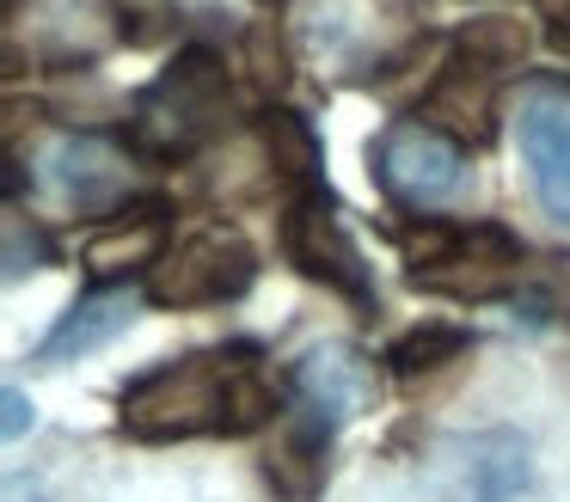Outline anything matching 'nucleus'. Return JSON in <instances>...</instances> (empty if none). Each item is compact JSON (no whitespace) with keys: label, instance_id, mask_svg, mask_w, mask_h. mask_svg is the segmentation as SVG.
I'll list each match as a JSON object with an SVG mask.
<instances>
[{"label":"nucleus","instance_id":"obj_1","mask_svg":"<svg viewBox=\"0 0 570 502\" xmlns=\"http://www.w3.org/2000/svg\"><path fill=\"white\" fill-rule=\"evenodd\" d=\"M234 122V80L209 43H185L160 80L141 86L129 105V147L141 159H190L197 147L222 141Z\"/></svg>","mask_w":570,"mask_h":502},{"label":"nucleus","instance_id":"obj_2","mask_svg":"<svg viewBox=\"0 0 570 502\" xmlns=\"http://www.w3.org/2000/svg\"><path fill=\"white\" fill-rule=\"evenodd\" d=\"M252 362H258L252 343L203 350V355H185V362H160V367H148L141 380L124 386L117 423L136 441H185V435H203V429H222L227 386H234V374Z\"/></svg>","mask_w":570,"mask_h":502},{"label":"nucleus","instance_id":"obj_3","mask_svg":"<svg viewBox=\"0 0 570 502\" xmlns=\"http://www.w3.org/2000/svg\"><path fill=\"white\" fill-rule=\"evenodd\" d=\"M258 282V252L239 227L227 220H209L197 227L190 239H178L160 264L148 269V301L154 306H222V301H239V294Z\"/></svg>","mask_w":570,"mask_h":502},{"label":"nucleus","instance_id":"obj_4","mask_svg":"<svg viewBox=\"0 0 570 502\" xmlns=\"http://www.w3.org/2000/svg\"><path fill=\"white\" fill-rule=\"evenodd\" d=\"M283 252H288V264H295L307 282H325V288L344 294L350 306H362V313L374 306L368 257H362L356 233H350V220H344V203H337L325 184L320 190L288 196V208H283Z\"/></svg>","mask_w":570,"mask_h":502},{"label":"nucleus","instance_id":"obj_5","mask_svg":"<svg viewBox=\"0 0 570 502\" xmlns=\"http://www.w3.org/2000/svg\"><path fill=\"white\" fill-rule=\"evenodd\" d=\"M368 171L393 203L423 208V203H448V196L466 190L472 166H466V147L454 135L430 129L423 117H393L381 129V141L368 147Z\"/></svg>","mask_w":570,"mask_h":502},{"label":"nucleus","instance_id":"obj_6","mask_svg":"<svg viewBox=\"0 0 570 502\" xmlns=\"http://www.w3.org/2000/svg\"><path fill=\"white\" fill-rule=\"evenodd\" d=\"M295 398L301 416L320 429H344L381 404V367L356 343H320L295 362Z\"/></svg>","mask_w":570,"mask_h":502},{"label":"nucleus","instance_id":"obj_7","mask_svg":"<svg viewBox=\"0 0 570 502\" xmlns=\"http://www.w3.org/2000/svg\"><path fill=\"white\" fill-rule=\"evenodd\" d=\"M515 135H521V159H528L540 208L552 220H570V86L528 80Z\"/></svg>","mask_w":570,"mask_h":502},{"label":"nucleus","instance_id":"obj_8","mask_svg":"<svg viewBox=\"0 0 570 502\" xmlns=\"http://www.w3.org/2000/svg\"><path fill=\"white\" fill-rule=\"evenodd\" d=\"M528 441L515 429H479L442 447V496L448 502H515L528 490Z\"/></svg>","mask_w":570,"mask_h":502},{"label":"nucleus","instance_id":"obj_9","mask_svg":"<svg viewBox=\"0 0 570 502\" xmlns=\"http://www.w3.org/2000/svg\"><path fill=\"white\" fill-rule=\"evenodd\" d=\"M43 184L80 215H117L129 203V159L99 135H68L43 154Z\"/></svg>","mask_w":570,"mask_h":502},{"label":"nucleus","instance_id":"obj_10","mask_svg":"<svg viewBox=\"0 0 570 502\" xmlns=\"http://www.w3.org/2000/svg\"><path fill=\"white\" fill-rule=\"evenodd\" d=\"M515 276H521V245L509 239L503 227L479 220V227H466L460 252L448 257V264H435V269H417L411 288L448 294V301H497Z\"/></svg>","mask_w":570,"mask_h":502},{"label":"nucleus","instance_id":"obj_11","mask_svg":"<svg viewBox=\"0 0 570 502\" xmlns=\"http://www.w3.org/2000/svg\"><path fill=\"white\" fill-rule=\"evenodd\" d=\"M141 301H148V288H129V282H105V288L80 294V301L56 318L50 337L38 343V362L43 367H68V362H80V355L105 350L111 337H124V331L136 325Z\"/></svg>","mask_w":570,"mask_h":502},{"label":"nucleus","instance_id":"obj_12","mask_svg":"<svg viewBox=\"0 0 570 502\" xmlns=\"http://www.w3.org/2000/svg\"><path fill=\"white\" fill-rule=\"evenodd\" d=\"M417 117L430 122V129L454 135L460 147H484L497 135V68H484V61H448L442 80L423 92Z\"/></svg>","mask_w":570,"mask_h":502},{"label":"nucleus","instance_id":"obj_13","mask_svg":"<svg viewBox=\"0 0 570 502\" xmlns=\"http://www.w3.org/2000/svg\"><path fill=\"white\" fill-rule=\"evenodd\" d=\"M166 203L148 196V203H124L111 215V227L99 239H87V269L92 276H124V269H154L166 257Z\"/></svg>","mask_w":570,"mask_h":502},{"label":"nucleus","instance_id":"obj_14","mask_svg":"<svg viewBox=\"0 0 570 502\" xmlns=\"http://www.w3.org/2000/svg\"><path fill=\"white\" fill-rule=\"evenodd\" d=\"M325 478H332V429L320 423H288L276 435V447L264 453V484L276 502H320Z\"/></svg>","mask_w":570,"mask_h":502},{"label":"nucleus","instance_id":"obj_15","mask_svg":"<svg viewBox=\"0 0 570 502\" xmlns=\"http://www.w3.org/2000/svg\"><path fill=\"white\" fill-rule=\"evenodd\" d=\"M258 141H264V171L271 178H283L288 190H320V135H313V122L301 117V110L288 105H264L258 110Z\"/></svg>","mask_w":570,"mask_h":502},{"label":"nucleus","instance_id":"obj_16","mask_svg":"<svg viewBox=\"0 0 570 502\" xmlns=\"http://www.w3.org/2000/svg\"><path fill=\"white\" fill-rule=\"evenodd\" d=\"M466 350H472V331H466V325H454V318H423V325L405 331V337H393L386 367H393L399 380H423V374H442V367H454Z\"/></svg>","mask_w":570,"mask_h":502},{"label":"nucleus","instance_id":"obj_17","mask_svg":"<svg viewBox=\"0 0 570 502\" xmlns=\"http://www.w3.org/2000/svg\"><path fill=\"white\" fill-rule=\"evenodd\" d=\"M454 49L466 61H484V68H515V61H528V49H533V31L515 19V12H484V19H472V24H460L454 31Z\"/></svg>","mask_w":570,"mask_h":502},{"label":"nucleus","instance_id":"obj_18","mask_svg":"<svg viewBox=\"0 0 570 502\" xmlns=\"http://www.w3.org/2000/svg\"><path fill=\"white\" fill-rule=\"evenodd\" d=\"M234 68L246 73V86L258 98H271L288 86V73H295V61H288V43L276 37V19H252L246 31H239V49H234Z\"/></svg>","mask_w":570,"mask_h":502},{"label":"nucleus","instance_id":"obj_19","mask_svg":"<svg viewBox=\"0 0 570 502\" xmlns=\"http://www.w3.org/2000/svg\"><path fill=\"white\" fill-rule=\"evenodd\" d=\"M276 411H283V398H276V386L258 374V362H252V367H239L234 386H227L222 435H258L264 423H276Z\"/></svg>","mask_w":570,"mask_h":502},{"label":"nucleus","instance_id":"obj_20","mask_svg":"<svg viewBox=\"0 0 570 502\" xmlns=\"http://www.w3.org/2000/svg\"><path fill=\"white\" fill-rule=\"evenodd\" d=\"M460 239H466V227H460V220H442V215H417L411 227H399V252H405V276H417V269H435V264H448V257L460 252Z\"/></svg>","mask_w":570,"mask_h":502},{"label":"nucleus","instance_id":"obj_21","mask_svg":"<svg viewBox=\"0 0 570 502\" xmlns=\"http://www.w3.org/2000/svg\"><path fill=\"white\" fill-rule=\"evenodd\" d=\"M50 257H56L50 233H43L38 220H26V215L13 208V215H7V282H19L26 269H43Z\"/></svg>","mask_w":570,"mask_h":502},{"label":"nucleus","instance_id":"obj_22","mask_svg":"<svg viewBox=\"0 0 570 502\" xmlns=\"http://www.w3.org/2000/svg\"><path fill=\"white\" fill-rule=\"evenodd\" d=\"M111 19H117V37L129 43H160L173 31V0H111Z\"/></svg>","mask_w":570,"mask_h":502},{"label":"nucleus","instance_id":"obj_23","mask_svg":"<svg viewBox=\"0 0 570 502\" xmlns=\"http://www.w3.org/2000/svg\"><path fill=\"white\" fill-rule=\"evenodd\" d=\"M0 404H7V416H0V429H7V441H19L31 423H38V404L26 398V386H7V392H0Z\"/></svg>","mask_w":570,"mask_h":502},{"label":"nucleus","instance_id":"obj_24","mask_svg":"<svg viewBox=\"0 0 570 502\" xmlns=\"http://www.w3.org/2000/svg\"><path fill=\"white\" fill-rule=\"evenodd\" d=\"M546 43L558 49V61H570V12H558V19L546 24Z\"/></svg>","mask_w":570,"mask_h":502},{"label":"nucleus","instance_id":"obj_25","mask_svg":"<svg viewBox=\"0 0 570 502\" xmlns=\"http://www.w3.org/2000/svg\"><path fill=\"white\" fill-rule=\"evenodd\" d=\"M7 502H43V496H26V490H13V496H7Z\"/></svg>","mask_w":570,"mask_h":502},{"label":"nucleus","instance_id":"obj_26","mask_svg":"<svg viewBox=\"0 0 570 502\" xmlns=\"http://www.w3.org/2000/svg\"><path fill=\"white\" fill-rule=\"evenodd\" d=\"M258 7H283V0H258Z\"/></svg>","mask_w":570,"mask_h":502}]
</instances>
